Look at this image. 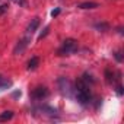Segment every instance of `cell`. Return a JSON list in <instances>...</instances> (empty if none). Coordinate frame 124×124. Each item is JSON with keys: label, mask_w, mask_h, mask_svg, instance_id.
I'll use <instances>...</instances> for the list:
<instances>
[{"label": "cell", "mask_w": 124, "mask_h": 124, "mask_svg": "<svg viewBox=\"0 0 124 124\" xmlns=\"http://www.w3.org/2000/svg\"><path fill=\"white\" fill-rule=\"evenodd\" d=\"M76 93V99L80 105H86L89 101H91V91H89V85L80 79L78 83H76V89L73 91Z\"/></svg>", "instance_id": "cell-1"}, {"label": "cell", "mask_w": 124, "mask_h": 124, "mask_svg": "<svg viewBox=\"0 0 124 124\" xmlns=\"http://www.w3.org/2000/svg\"><path fill=\"white\" fill-rule=\"evenodd\" d=\"M76 50H78V41L73 39V38H67V39L63 42V45L60 47L58 55H70V54H73Z\"/></svg>", "instance_id": "cell-2"}, {"label": "cell", "mask_w": 124, "mask_h": 124, "mask_svg": "<svg viewBox=\"0 0 124 124\" xmlns=\"http://www.w3.org/2000/svg\"><path fill=\"white\" fill-rule=\"evenodd\" d=\"M58 88H60L61 93L66 95V96H72V92L75 91L72 82H70L69 79H66V78H60V79H58Z\"/></svg>", "instance_id": "cell-3"}, {"label": "cell", "mask_w": 124, "mask_h": 124, "mask_svg": "<svg viewBox=\"0 0 124 124\" xmlns=\"http://www.w3.org/2000/svg\"><path fill=\"white\" fill-rule=\"evenodd\" d=\"M48 89L45 88V86H38V88H35L34 91H32V93H31V96H32V99H37V101H41V99H44V98H47L48 96Z\"/></svg>", "instance_id": "cell-4"}, {"label": "cell", "mask_w": 124, "mask_h": 124, "mask_svg": "<svg viewBox=\"0 0 124 124\" xmlns=\"http://www.w3.org/2000/svg\"><path fill=\"white\" fill-rule=\"evenodd\" d=\"M38 26H39V18H34V19L29 22V25H28V28H26V31H25V35L32 37Z\"/></svg>", "instance_id": "cell-5"}, {"label": "cell", "mask_w": 124, "mask_h": 124, "mask_svg": "<svg viewBox=\"0 0 124 124\" xmlns=\"http://www.w3.org/2000/svg\"><path fill=\"white\" fill-rule=\"evenodd\" d=\"M37 111H41L42 114L50 115V117L57 115V109H55V108H53V107H48V105H41V107H38V108H37Z\"/></svg>", "instance_id": "cell-6"}, {"label": "cell", "mask_w": 124, "mask_h": 124, "mask_svg": "<svg viewBox=\"0 0 124 124\" xmlns=\"http://www.w3.org/2000/svg\"><path fill=\"white\" fill-rule=\"evenodd\" d=\"M39 64V58L38 57H32L29 61H28V70H35Z\"/></svg>", "instance_id": "cell-7"}, {"label": "cell", "mask_w": 124, "mask_h": 124, "mask_svg": "<svg viewBox=\"0 0 124 124\" xmlns=\"http://www.w3.org/2000/svg\"><path fill=\"white\" fill-rule=\"evenodd\" d=\"M79 8L80 9H96V8H99V5L95 2H85V3H80Z\"/></svg>", "instance_id": "cell-8"}, {"label": "cell", "mask_w": 124, "mask_h": 124, "mask_svg": "<svg viewBox=\"0 0 124 124\" xmlns=\"http://www.w3.org/2000/svg\"><path fill=\"white\" fill-rule=\"evenodd\" d=\"M10 86H12V82L10 80H8V79H5V78L0 76V91H5V89H8Z\"/></svg>", "instance_id": "cell-9"}, {"label": "cell", "mask_w": 124, "mask_h": 124, "mask_svg": "<svg viewBox=\"0 0 124 124\" xmlns=\"http://www.w3.org/2000/svg\"><path fill=\"white\" fill-rule=\"evenodd\" d=\"M12 117H13V112H12V111H5V112L0 114V121H8V120H10Z\"/></svg>", "instance_id": "cell-10"}, {"label": "cell", "mask_w": 124, "mask_h": 124, "mask_svg": "<svg viewBox=\"0 0 124 124\" xmlns=\"http://www.w3.org/2000/svg\"><path fill=\"white\" fill-rule=\"evenodd\" d=\"M95 29L105 32V31H108V29H109V25H108V23H104V22H101V23H96V25H95Z\"/></svg>", "instance_id": "cell-11"}, {"label": "cell", "mask_w": 124, "mask_h": 124, "mask_svg": "<svg viewBox=\"0 0 124 124\" xmlns=\"http://www.w3.org/2000/svg\"><path fill=\"white\" fill-rule=\"evenodd\" d=\"M105 78H107V82H108V83H112V82L115 80L114 73H111V70H109V69H107V70H105Z\"/></svg>", "instance_id": "cell-12"}, {"label": "cell", "mask_w": 124, "mask_h": 124, "mask_svg": "<svg viewBox=\"0 0 124 124\" xmlns=\"http://www.w3.org/2000/svg\"><path fill=\"white\" fill-rule=\"evenodd\" d=\"M48 32H50V26H45V28H44V32H41V34L38 35V41H39V39H42L44 37H47V35H48Z\"/></svg>", "instance_id": "cell-13"}, {"label": "cell", "mask_w": 124, "mask_h": 124, "mask_svg": "<svg viewBox=\"0 0 124 124\" xmlns=\"http://www.w3.org/2000/svg\"><path fill=\"white\" fill-rule=\"evenodd\" d=\"M58 13H60V9H54V10L51 12V16H53V18H55Z\"/></svg>", "instance_id": "cell-14"}, {"label": "cell", "mask_w": 124, "mask_h": 124, "mask_svg": "<svg viewBox=\"0 0 124 124\" xmlns=\"http://www.w3.org/2000/svg\"><path fill=\"white\" fill-rule=\"evenodd\" d=\"M8 8H9L8 5H3V6H0V13H3V12H6V10H8Z\"/></svg>", "instance_id": "cell-15"}, {"label": "cell", "mask_w": 124, "mask_h": 124, "mask_svg": "<svg viewBox=\"0 0 124 124\" xmlns=\"http://www.w3.org/2000/svg\"><path fill=\"white\" fill-rule=\"evenodd\" d=\"M117 93H118V95H123V86H121V85L117 86Z\"/></svg>", "instance_id": "cell-16"}, {"label": "cell", "mask_w": 124, "mask_h": 124, "mask_svg": "<svg viewBox=\"0 0 124 124\" xmlns=\"http://www.w3.org/2000/svg\"><path fill=\"white\" fill-rule=\"evenodd\" d=\"M115 57H117V60H118V61H121V55H120V53H117V54H115Z\"/></svg>", "instance_id": "cell-17"}, {"label": "cell", "mask_w": 124, "mask_h": 124, "mask_svg": "<svg viewBox=\"0 0 124 124\" xmlns=\"http://www.w3.org/2000/svg\"><path fill=\"white\" fill-rule=\"evenodd\" d=\"M12 2H15V3H21L22 0H12Z\"/></svg>", "instance_id": "cell-18"}]
</instances>
